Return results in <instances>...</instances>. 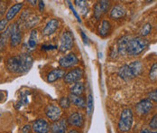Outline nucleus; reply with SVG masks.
I'll use <instances>...</instances> for the list:
<instances>
[{
  "instance_id": "c756f323",
  "label": "nucleus",
  "mask_w": 157,
  "mask_h": 133,
  "mask_svg": "<svg viewBox=\"0 0 157 133\" xmlns=\"http://www.w3.org/2000/svg\"><path fill=\"white\" fill-rule=\"evenodd\" d=\"M39 22V17L37 16H32L28 17V19L25 21V26L26 28H32Z\"/></svg>"
},
{
  "instance_id": "a878e982",
  "label": "nucleus",
  "mask_w": 157,
  "mask_h": 133,
  "mask_svg": "<svg viewBox=\"0 0 157 133\" xmlns=\"http://www.w3.org/2000/svg\"><path fill=\"white\" fill-rule=\"evenodd\" d=\"M152 28H153V26H152V25L150 24V23H146V24H144L143 26H142L141 30H140V35H141V37H145V36H147L149 33L152 32Z\"/></svg>"
},
{
  "instance_id": "37998d69",
  "label": "nucleus",
  "mask_w": 157,
  "mask_h": 133,
  "mask_svg": "<svg viewBox=\"0 0 157 133\" xmlns=\"http://www.w3.org/2000/svg\"><path fill=\"white\" fill-rule=\"evenodd\" d=\"M6 99V92L4 91H0V101Z\"/></svg>"
},
{
  "instance_id": "49530a36",
  "label": "nucleus",
  "mask_w": 157,
  "mask_h": 133,
  "mask_svg": "<svg viewBox=\"0 0 157 133\" xmlns=\"http://www.w3.org/2000/svg\"><path fill=\"white\" fill-rule=\"evenodd\" d=\"M28 3H30L32 6H35V5H36V3H37V1H35V0H34V1H31V0H29V1H28Z\"/></svg>"
},
{
  "instance_id": "79ce46f5",
  "label": "nucleus",
  "mask_w": 157,
  "mask_h": 133,
  "mask_svg": "<svg viewBox=\"0 0 157 133\" xmlns=\"http://www.w3.org/2000/svg\"><path fill=\"white\" fill-rule=\"evenodd\" d=\"M38 6H39V10L40 12H43L44 11V1H39L38 2Z\"/></svg>"
},
{
  "instance_id": "f3484780",
  "label": "nucleus",
  "mask_w": 157,
  "mask_h": 133,
  "mask_svg": "<svg viewBox=\"0 0 157 133\" xmlns=\"http://www.w3.org/2000/svg\"><path fill=\"white\" fill-rule=\"evenodd\" d=\"M130 38H131V36L126 34V35H123L122 37H120L118 39L117 44V49L119 55H126V48H127V45H128Z\"/></svg>"
},
{
  "instance_id": "f704fd0d",
  "label": "nucleus",
  "mask_w": 157,
  "mask_h": 133,
  "mask_svg": "<svg viewBox=\"0 0 157 133\" xmlns=\"http://www.w3.org/2000/svg\"><path fill=\"white\" fill-rule=\"evenodd\" d=\"M41 49L44 51H52L58 49L57 45H43L41 46Z\"/></svg>"
},
{
  "instance_id": "20e7f679",
  "label": "nucleus",
  "mask_w": 157,
  "mask_h": 133,
  "mask_svg": "<svg viewBox=\"0 0 157 133\" xmlns=\"http://www.w3.org/2000/svg\"><path fill=\"white\" fill-rule=\"evenodd\" d=\"M74 45V36L72 32L69 30L63 31L60 37V45L58 49L61 53H67L73 48Z\"/></svg>"
},
{
  "instance_id": "f03ea898",
  "label": "nucleus",
  "mask_w": 157,
  "mask_h": 133,
  "mask_svg": "<svg viewBox=\"0 0 157 133\" xmlns=\"http://www.w3.org/2000/svg\"><path fill=\"white\" fill-rule=\"evenodd\" d=\"M148 45L149 42L145 38H143L141 36L131 37L127 45L126 54L130 56H137L145 50Z\"/></svg>"
},
{
  "instance_id": "7c9ffc66",
  "label": "nucleus",
  "mask_w": 157,
  "mask_h": 133,
  "mask_svg": "<svg viewBox=\"0 0 157 133\" xmlns=\"http://www.w3.org/2000/svg\"><path fill=\"white\" fill-rule=\"evenodd\" d=\"M103 15V12L101 11V8L98 5V3H96L94 5V7H93V17L96 20H99L100 17H102Z\"/></svg>"
},
{
  "instance_id": "9d476101",
  "label": "nucleus",
  "mask_w": 157,
  "mask_h": 133,
  "mask_svg": "<svg viewBox=\"0 0 157 133\" xmlns=\"http://www.w3.org/2000/svg\"><path fill=\"white\" fill-rule=\"evenodd\" d=\"M67 121L70 125L76 127V128H82L85 123L84 115L79 111H74L72 112L69 118L67 119Z\"/></svg>"
},
{
  "instance_id": "c85d7f7f",
  "label": "nucleus",
  "mask_w": 157,
  "mask_h": 133,
  "mask_svg": "<svg viewBox=\"0 0 157 133\" xmlns=\"http://www.w3.org/2000/svg\"><path fill=\"white\" fill-rule=\"evenodd\" d=\"M74 3L76 4V6H78V8L80 9V12L82 13V15L86 16L87 15L86 13H88V7H87L88 3L86 1H78V0L74 1Z\"/></svg>"
},
{
  "instance_id": "c9c22d12",
  "label": "nucleus",
  "mask_w": 157,
  "mask_h": 133,
  "mask_svg": "<svg viewBox=\"0 0 157 133\" xmlns=\"http://www.w3.org/2000/svg\"><path fill=\"white\" fill-rule=\"evenodd\" d=\"M8 24V21L6 20V18H2L0 19V32L5 31V29L6 28Z\"/></svg>"
},
{
  "instance_id": "6e6552de",
  "label": "nucleus",
  "mask_w": 157,
  "mask_h": 133,
  "mask_svg": "<svg viewBox=\"0 0 157 133\" xmlns=\"http://www.w3.org/2000/svg\"><path fill=\"white\" fill-rule=\"evenodd\" d=\"M22 42V33L20 30V26L18 25V22L12 25V30L9 38V44L11 47L18 46Z\"/></svg>"
},
{
  "instance_id": "aec40b11",
  "label": "nucleus",
  "mask_w": 157,
  "mask_h": 133,
  "mask_svg": "<svg viewBox=\"0 0 157 133\" xmlns=\"http://www.w3.org/2000/svg\"><path fill=\"white\" fill-rule=\"evenodd\" d=\"M68 97L71 100V104L75 105L78 109H86V100L82 96L74 95V94L70 93Z\"/></svg>"
},
{
  "instance_id": "2f4dec72",
  "label": "nucleus",
  "mask_w": 157,
  "mask_h": 133,
  "mask_svg": "<svg viewBox=\"0 0 157 133\" xmlns=\"http://www.w3.org/2000/svg\"><path fill=\"white\" fill-rule=\"evenodd\" d=\"M100 8H101V11L103 12V14L107 13L109 10L110 7V1H106V0H101V1H98V2Z\"/></svg>"
},
{
  "instance_id": "b1692460",
  "label": "nucleus",
  "mask_w": 157,
  "mask_h": 133,
  "mask_svg": "<svg viewBox=\"0 0 157 133\" xmlns=\"http://www.w3.org/2000/svg\"><path fill=\"white\" fill-rule=\"evenodd\" d=\"M27 45L29 49H34L37 45V31L35 29H32L30 35H29V39L27 42Z\"/></svg>"
},
{
  "instance_id": "ea45409f",
  "label": "nucleus",
  "mask_w": 157,
  "mask_h": 133,
  "mask_svg": "<svg viewBox=\"0 0 157 133\" xmlns=\"http://www.w3.org/2000/svg\"><path fill=\"white\" fill-rule=\"evenodd\" d=\"M80 34H81V37H82V40H83V43H84V45H89V38H88V36L85 34V33L82 31V30H80Z\"/></svg>"
},
{
  "instance_id": "58836bf2",
  "label": "nucleus",
  "mask_w": 157,
  "mask_h": 133,
  "mask_svg": "<svg viewBox=\"0 0 157 133\" xmlns=\"http://www.w3.org/2000/svg\"><path fill=\"white\" fill-rule=\"evenodd\" d=\"M68 3H69V6H70V8L71 9V11H72L73 15L75 16V17L77 18V20H78V22L80 23V22H81V20H80V18H79V17H78V13H77V11H76V10L74 9V7H73V6H72V5L71 4V2H69V1H68Z\"/></svg>"
},
{
  "instance_id": "a18cd8bd",
  "label": "nucleus",
  "mask_w": 157,
  "mask_h": 133,
  "mask_svg": "<svg viewBox=\"0 0 157 133\" xmlns=\"http://www.w3.org/2000/svg\"><path fill=\"white\" fill-rule=\"evenodd\" d=\"M149 131H150L148 129H143L141 131H140V133H149Z\"/></svg>"
},
{
  "instance_id": "9b49d317",
  "label": "nucleus",
  "mask_w": 157,
  "mask_h": 133,
  "mask_svg": "<svg viewBox=\"0 0 157 133\" xmlns=\"http://www.w3.org/2000/svg\"><path fill=\"white\" fill-rule=\"evenodd\" d=\"M32 128L33 131L36 133H48L51 130L49 122L44 119H38L33 121Z\"/></svg>"
},
{
  "instance_id": "5701e85b",
  "label": "nucleus",
  "mask_w": 157,
  "mask_h": 133,
  "mask_svg": "<svg viewBox=\"0 0 157 133\" xmlns=\"http://www.w3.org/2000/svg\"><path fill=\"white\" fill-rule=\"evenodd\" d=\"M29 94H30L29 91H25V92H22L21 97L19 98V100H17V102L16 103V110H19L22 106H25V105H26L29 102V100H28V95Z\"/></svg>"
},
{
  "instance_id": "09e8293b",
  "label": "nucleus",
  "mask_w": 157,
  "mask_h": 133,
  "mask_svg": "<svg viewBox=\"0 0 157 133\" xmlns=\"http://www.w3.org/2000/svg\"><path fill=\"white\" fill-rule=\"evenodd\" d=\"M149 133H157V130H155V131H149Z\"/></svg>"
},
{
  "instance_id": "4468645a",
  "label": "nucleus",
  "mask_w": 157,
  "mask_h": 133,
  "mask_svg": "<svg viewBox=\"0 0 157 133\" xmlns=\"http://www.w3.org/2000/svg\"><path fill=\"white\" fill-rule=\"evenodd\" d=\"M65 74H66L65 70L61 69V68H56V69H53V70H52L51 72H48L46 80H47V82L49 83H55L58 80L64 78Z\"/></svg>"
},
{
  "instance_id": "473e14b6",
  "label": "nucleus",
  "mask_w": 157,
  "mask_h": 133,
  "mask_svg": "<svg viewBox=\"0 0 157 133\" xmlns=\"http://www.w3.org/2000/svg\"><path fill=\"white\" fill-rule=\"evenodd\" d=\"M149 128L153 131L157 130V114L152 117L151 121L149 122Z\"/></svg>"
},
{
  "instance_id": "7ed1b4c3",
  "label": "nucleus",
  "mask_w": 157,
  "mask_h": 133,
  "mask_svg": "<svg viewBox=\"0 0 157 133\" xmlns=\"http://www.w3.org/2000/svg\"><path fill=\"white\" fill-rule=\"evenodd\" d=\"M133 122H134L133 111L129 108L124 109L120 113V117H119L118 123H117L119 131L123 133L128 132L132 129Z\"/></svg>"
},
{
  "instance_id": "e433bc0d",
  "label": "nucleus",
  "mask_w": 157,
  "mask_h": 133,
  "mask_svg": "<svg viewBox=\"0 0 157 133\" xmlns=\"http://www.w3.org/2000/svg\"><path fill=\"white\" fill-rule=\"evenodd\" d=\"M6 11V4L5 2H0V17H2Z\"/></svg>"
},
{
  "instance_id": "72a5a7b5",
  "label": "nucleus",
  "mask_w": 157,
  "mask_h": 133,
  "mask_svg": "<svg viewBox=\"0 0 157 133\" xmlns=\"http://www.w3.org/2000/svg\"><path fill=\"white\" fill-rule=\"evenodd\" d=\"M147 99L150 100L152 102L157 101V89L154 90V91H151L148 94H147Z\"/></svg>"
},
{
  "instance_id": "0eeeda50",
  "label": "nucleus",
  "mask_w": 157,
  "mask_h": 133,
  "mask_svg": "<svg viewBox=\"0 0 157 133\" xmlns=\"http://www.w3.org/2000/svg\"><path fill=\"white\" fill-rule=\"evenodd\" d=\"M45 115L52 122L58 121L63 114V110L59 105L56 104H49L45 108Z\"/></svg>"
},
{
  "instance_id": "4be33fe9",
  "label": "nucleus",
  "mask_w": 157,
  "mask_h": 133,
  "mask_svg": "<svg viewBox=\"0 0 157 133\" xmlns=\"http://www.w3.org/2000/svg\"><path fill=\"white\" fill-rule=\"evenodd\" d=\"M129 67L133 72L134 77L139 76L143 72V65L140 61H134L129 64Z\"/></svg>"
},
{
  "instance_id": "39448f33",
  "label": "nucleus",
  "mask_w": 157,
  "mask_h": 133,
  "mask_svg": "<svg viewBox=\"0 0 157 133\" xmlns=\"http://www.w3.org/2000/svg\"><path fill=\"white\" fill-rule=\"evenodd\" d=\"M84 76V71L81 67H74L68 72H66L63 80L67 84H74V83L81 82V79Z\"/></svg>"
},
{
  "instance_id": "393cba45",
  "label": "nucleus",
  "mask_w": 157,
  "mask_h": 133,
  "mask_svg": "<svg viewBox=\"0 0 157 133\" xmlns=\"http://www.w3.org/2000/svg\"><path fill=\"white\" fill-rule=\"evenodd\" d=\"M94 100H93V95L92 93H89L87 97L86 101V111H87V115L89 117L91 116L93 112V107H94Z\"/></svg>"
},
{
  "instance_id": "1a4fd4ad",
  "label": "nucleus",
  "mask_w": 157,
  "mask_h": 133,
  "mask_svg": "<svg viewBox=\"0 0 157 133\" xmlns=\"http://www.w3.org/2000/svg\"><path fill=\"white\" fill-rule=\"evenodd\" d=\"M153 102L147 98L144 100H140L138 103L136 105V111L138 115L140 116H145L149 114V112L153 110Z\"/></svg>"
},
{
  "instance_id": "4c0bfd02",
  "label": "nucleus",
  "mask_w": 157,
  "mask_h": 133,
  "mask_svg": "<svg viewBox=\"0 0 157 133\" xmlns=\"http://www.w3.org/2000/svg\"><path fill=\"white\" fill-rule=\"evenodd\" d=\"M117 54H118V52H117V46L111 48V51H110L109 53V56L111 58H113V59H114V58H117Z\"/></svg>"
},
{
  "instance_id": "c03bdc74",
  "label": "nucleus",
  "mask_w": 157,
  "mask_h": 133,
  "mask_svg": "<svg viewBox=\"0 0 157 133\" xmlns=\"http://www.w3.org/2000/svg\"><path fill=\"white\" fill-rule=\"evenodd\" d=\"M67 133H81L78 130H77V129H71V130H70Z\"/></svg>"
},
{
  "instance_id": "ddd939ff",
  "label": "nucleus",
  "mask_w": 157,
  "mask_h": 133,
  "mask_svg": "<svg viewBox=\"0 0 157 133\" xmlns=\"http://www.w3.org/2000/svg\"><path fill=\"white\" fill-rule=\"evenodd\" d=\"M117 75L119 76L120 79H122L125 82H129L133 78H135L134 75H133V72H132V71H131V69L129 67V65H127V64H125V65H121L118 68Z\"/></svg>"
},
{
  "instance_id": "a19ab883",
  "label": "nucleus",
  "mask_w": 157,
  "mask_h": 133,
  "mask_svg": "<svg viewBox=\"0 0 157 133\" xmlns=\"http://www.w3.org/2000/svg\"><path fill=\"white\" fill-rule=\"evenodd\" d=\"M31 128H32V126H30V125H25V126H24V127H23V129H22V132L28 133L29 131H30Z\"/></svg>"
},
{
  "instance_id": "423d86ee",
  "label": "nucleus",
  "mask_w": 157,
  "mask_h": 133,
  "mask_svg": "<svg viewBox=\"0 0 157 133\" xmlns=\"http://www.w3.org/2000/svg\"><path fill=\"white\" fill-rule=\"evenodd\" d=\"M58 62H59V65L62 68L68 69V68L76 66L78 64L79 60L74 53H68L67 54L60 57Z\"/></svg>"
},
{
  "instance_id": "bb28decb",
  "label": "nucleus",
  "mask_w": 157,
  "mask_h": 133,
  "mask_svg": "<svg viewBox=\"0 0 157 133\" xmlns=\"http://www.w3.org/2000/svg\"><path fill=\"white\" fill-rule=\"evenodd\" d=\"M71 105V102L69 99V97H62L60 100H59V106L61 107L62 110H68L70 109Z\"/></svg>"
},
{
  "instance_id": "a211bd4d",
  "label": "nucleus",
  "mask_w": 157,
  "mask_h": 133,
  "mask_svg": "<svg viewBox=\"0 0 157 133\" xmlns=\"http://www.w3.org/2000/svg\"><path fill=\"white\" fill-rule=\"evenodd\" d=\"M23 6H24V3H23V2L14 4V5L7 10V12H6V20H7V21L13 20V19L16 17V15L22 10Z\"/></svg>"
},
{
  "instance_id": "cd10ccee",
  "label": "nucleus",
  "mask_w": 157,
  "mask_h": 133,
  "mask_svg": "<svg viewBox=\"0 0 157 133\" xmlns=\"http://www.w3.org/2000/svg\"><path fill=\"white\" fill-rule=\"evenodd\" d=\"M148 76H149V79L152 82H156L157 81V63H155L151 66Z\"/></svg>"
},
{
  "instance_id": "dca6fc26",
  "label": "nucleus",
  "mask_w": 157,
  "mask_h": 133,
  "mask_svg": "<svg viewBox=\"0 0 157 133\" xmlns=\"http://www.w3.org/2000/svg\"><path fill=\"white\" fill-rule=\"evenodd\" d=\"M68 121L66 119H60L58 121H55L51 126L52 133H66Z\"/></svg>"
},
{
  "instance_id": "f8f14e48",
  "label": "nucleus",
  "mask_w": 157,
  "mask_h": 133,
  "mask_svg": "<svg viewBox=\"0 0 157 133\" xmlns=\"http://www.w3.org/2000/svg\"><path fill=\"white\" fill-rule=\"evenodd\" d=\"M59 25H60V22L58 19H56V18L50 19L43 29V34L44 36H50V35L53 34L58 29Z\"/></svg>"
},
{
  "instance_id": "de8ad7c7",
  "label": "nucleus",
  "mask_w": 157,
  "mask_h": 133,
  "mask_svg": "<svg viewBox=\"0 0 157 133\" xmlns=\"http://www.w3.org/2000/svg\"><path fill=\"white\" fill-rule=\"evenodd\" d=\"M4 48H5V47H4V46H3V45H2L0 44V53L2 52V50H3Z\"/></svg>"
},
{
  "instance_id": "6ab92c4d",
  "label": "nucleus",
  "mask_w": 157,
  "mask_h": 133,
  "mask_svg": "<svg viewBox=\"0 0 157 133\" xmlns=\"http://www.w3.org/2000/svg\"><path fill=\"white\" fill-rule=\"evenodd\" d=\"M111 31V24L109 20L103 19L98 27V33L101 37H107Z\"/></svg>"
},
{
  "instance_id": "2eb2a0df",
  "label": "nucleus",
  "mask_w": 157,
  "mask_h": 133,
  "mask_svg": "<svg viewBox=\"0 0 157 133\" xmlns=\"http://www.w3.org/2000/svg\"><path fill=\"white\" fill-rule=\"evenodd\" d=\"M126 10L122 5H115L109 11V17L112 19H120L126 17Z\"/></svg>"
},
{
  "instance_id": "f257e3e1",
  "label": "nucleus",
  "mask_w": 157,
  "mask_h": 133,
  "mask_svg": "<svg viewBox=\"0 0 157 133\" xmlns=\"http://www.w3.org/2000/svg\"><path fill=\"white\" fill-rule=\"evenodd\" d=\"M33 65V59L28 53H23L17 55L10 56L6 62L7 71L15 74H24L28 72Z\"/></svg>"
},
{
  "instance_id": "412c9836",
  "label": "nucleus",
  "mask_w": 157,
  "mask_h": 133,
  "mask_svg": "<svg viewBox=\"0 0 157 133\" xmlns=\"http://www.w3.org/2000/svg\"><path fill=\"white\" fill-rule=\"evenodd\" d=\"M70 92L71 94L74 95H78V96H82V94L85 92V85L82 82H78V83H74L71 86L70 88Z\"/></svg>"
}]
</instances>
